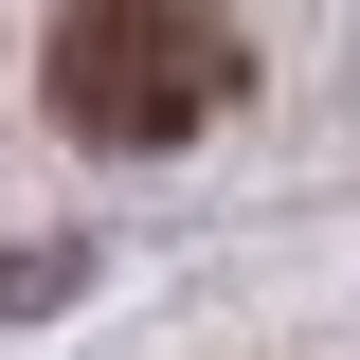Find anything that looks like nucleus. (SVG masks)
I'll return each instance as SVG.
<instances>
[{"instance_id": "nucleus-1", "label": "nucleus", "mask_w": 360, "mask_h": 360, "mask_svg": "<svg viewBox=\"0 0 360 360\" xmlns=\"http://www.w3.org/2000/svg\"><path fill=\"white\" fill-rule=\"evenodd\" d=\"M37 90H54V127L72 144H198L252 90V37H234L217 0H54V37H37Z\"/></svg>"}, {"instance_id": "nucleus-2", "label": "nucleus", "mask_w": 360, "mask_h": 360, "mask_svg": "<svg viewBox=\"0 0 360 360\" xmlns=\"http://www.w3.org/2000/svg\"><path fill=\"white\" fill-rule=\"evenodd\" d=\"M72 288H90V252H72V234H0V324H54Z\"/></svg>"}]
</instances>
